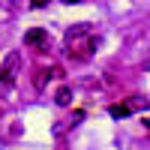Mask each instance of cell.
<instances>
[{
	"mask_svg": "<svg viewBox=\"0 0 150 150\" xmlns=\"http://www.w3.org/2000/svg\"><path fill=\"white\" fill-rule=\"evenodd\" d=\"M93 45H96V36L90 24H72L66 30V54L72 60H87L93 54Z\"/></svg>",
	"mask_w": 150,
	"mask_h": 150,
	"instance_id": "1",
	"label": "cell"
},
{
	"mask_svg": "<svg viewBox=\"0 0 150 150\" xmlns=\"http://www.w3.org/2000/svg\"><path fill=\"white\" fill-rule=\"evenodd\" d=\"M18 66H21V54H18V51H9L6 60H3V66H0V84H3V87H12V84H15Z\"/></svg>",
	"mask_w": 150,
	"mask_h": 150,
	"instance_id": "2",
	"label": "cell"
},
{
	"mask_svg": "<svg viewBox=\"0 0 150 150\" xmlns=\"http://www.w3.org/2000/svg\"><path fill=\"white\" fill-rule=\"evenodd\" d=\"M141 108H144V99H141V96H132V99H126V102L111 105V108H108V114L114 117V120H120V117H129L132 111H141Z\"/></svg>",
	"mask_w": 150,
	"mask_h": 150,
	"instance_id": "3",
	"label": "cell"
},
{
	"mask_svg": "<svg viewBox=\"0 0 150 150\" xmlns=\"http://www.w3.org/2000/svg\"><path fill=\"white\" fill-rule=\"evenodd\" d=\"M48 42V33L42 30V27H33V30H27V33H24V45H45Z\"/></svg>",
	"mask_w": 150,
	"mask_h": 150,
	"instance_id": "4",
	"label": "cell"
},
{
	"mask_svg": "<svg viewBox=\"0 0 150 150\" xmlns=\"http://www.w3.org/2000/svg\"><path fill=\"white\" fill-rule=\"evenodd\" d=\"M54 99H57V105H69V102H72V93H69V87H60Z\"/></svg>",
	"mask_w": 150,
	"mask_h": 150,
	"instance_id": "5",
	"label": "cell"
},
{
	"mask_svg": "<svg viewBox=\"0 0 150 150\" xmlns=\"http://www.w3.org/2000/svg\"><path fill=\"white\" fill-rule=\"evenodd\" d=\"M45 3H48V0H33V6H36V9H42Z\"/></svg>",
	"mask_w": 150,
	"mask_h": 150,
	"instance_id": "6",
	"label": "cell"
},
{
	"mask_svg": "<svg viewBox=\"0 0 150 150\" xmlns=\"http://www.w3.org/2000/svg\"><path fill=\"white\" fill-rule=\"evenodd\" d=\"M63 3H69V6H75V3H81V0H63Z\"/></svg>",
	"mask_w": 150,
	"mask_h": 150,
	"instance_id": "7",
	"label": "cell"
},
{
	"mask_svg": "<svg viewBox=\"0 0 150 150\" xmlns=\"http://www.w3.org/2000/svg\"><path fill=\"white\" fill-rule=\"evenodd\" d=\"M144 126H147V129H150V120H144Z\"/></svg>",
	"mask_w": 150,
	"mask_h": 150,
	"instance_id": "8",
	"label": "cell"
}]
</instances>
